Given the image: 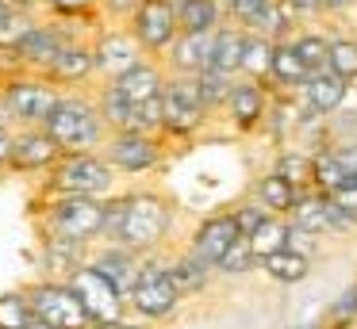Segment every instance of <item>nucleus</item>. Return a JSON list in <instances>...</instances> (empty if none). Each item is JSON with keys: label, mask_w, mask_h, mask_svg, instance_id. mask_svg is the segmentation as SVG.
<instances>
[{"label": "nucleus", "mask_w": 357, "mask_h": 329, "mask_svg": "<svg viewBox=\"0 0 357 329\" xmlns=\"http://www.w3.org/2000/svg\"><path fill=\"white\" fill-rule=\"evenodd\" d=\"M43 12H31V8H12L4 19H0V54H16L20 46L27 42L35 27H39Z\"/></svg>", "instance_id": "7c9ffc66"}, {"label": "nucleus", "mask_w": 357, "mask_h": 329, "mask_svg": "<svg viewBox=\"0 0 357 329\" xmlns=\"http://www.w3.org/2000/svg\"><path fill=\"white\" fill-rule=\"evenodd\" d=\"M119 172L108 165L100 150H89V153H62L54 168L47 172V184L43 191H54V195H100L108 199L116 191Z\"/></svg>", "instance_id": "423d86ee"}, {"label": "nucleus", "mask_w": 357, "mask_h": 329, "mask_svg": "<svg viewBox=\"0 0 357 329\" xmlns=\"http://www.w3.org/2000/svg\"><path fill=\"white\" fill-rule=\"evenodd\" d=\"M288 329H323V321H300V326H288Z\"/></svg>", "instance_id": "49530a36"}, {"label": "nucleus", "mask_w": 357, "mask_h": 329, "mask_svg": "<svg viewBox=\"0 0 357 329\" xmlns=\"http://www.w3.org/2000/svg\"><path fill=\"white\" fill-rule=\"evenodd\" d=\"M238 237H242V230H238V222H234V214L231 211H215V214H204V218L196 222L185 245L192 252H200L208 264H219L223 252L231 249Z\"/></svg>", "instance_id": "f3484780"}, {"label": "nucleus", "mask_w": 357, "mask_h": 329, "mask_svg": "<svg viewBox=\"0 0 357 329\" xmlns=\"http://www.w3.org/2000/svg\"><path fill=\"white\" fill-rule=\"evenodd\" d=\"M273 54H277V38L250 35V31H246V50H242L238 77H250V81H265V84H269V73H273Z\"/></svg>", "instance_id": "c85d7f7f"}, {"label": "nucleus", "mask_w": 357, "mask_h": 329, "mask_svg": "<svg viewBox=\"0 0 357 329\" xmlns=\"http://www.w3.org/2000/svg\"><path fill=\"white\" fill-rule=\"evenodd\" d=\"M169 268H173V280H177L181 295H200V291H208L211 283L219 280L215 264H208V260L200 257V252H192L188 245H181L177 252H169Z\"/></svg>", "instance_id": "412c9836"}, {"label": "nucleus", "mask_w": 357, "mask_h": 329, "mask_svg": "<svg viewBox=\"0 0 357 329\" xmlns=\"http://www.w3.org/2000/svg\"><path fill=\"white\" fill-rule=\"evenodd\" d=\"M215 272H219V280H242V275L257 272V257H254V249H250L246 237H238V241L223 252V260L215 264Z\"/></svg>", "instance_id": "72a5a7b5"}, {"label": "nucleus", "mask_w": 357, "mask_h": 329, "mask_svg": "<svg viewBox=\"0 0 357 329\" xmlns=\"http://www.w3.org/2000/svg\"><path fill=\"white\" fill-rule=\"evenodd\" d=\"M357 326V283H349L323 314V329H354Z\"/></svg>", "instance_id": "c9c22d12"}, {"label": "nucleus", "mask_w": 357, "mask_h": 329, "mask_svg": "<svg viewBox=\"0 0 357 329\" xmlns=\"http://www.w3.org/2000/svg\"><path fill=\"white\" fill-rule=\"evenodd\" d=\"M100 0H43L47 15H66V19H100L96 15Z\"/></svg>", "instance_id": "e433bc0d"}, {"label": "nucleus", "mask_w": 357, "mask_h": 329, "mask_svg": "<svg viewBox=\"0 0 357 329\" xmlns=\"http://www.w3.org/2000/svg\"><path fill=\"white\" fill-rule=\"evenodd\" d=\"M323 241H326V237L311 234V230H300V226H292V234H288V249L303 252V257H311V260L319 257V249H323Z\"/></svg>", "instance_id": "a19ab883"}, {"label": "nucleus", "mask_w": 357, "mask_h": 329, "mask_svg": "<svg viewBox=\"0 0 357 329\" xmlns=\"http://www.w3.org/2000/svg\"><path fill=\"white\" fill-rule=\"evenodd\" d=\"M326 199H331L334 207H338L342 214H349V218L357 222V176H349V180H342L338 188H331V191H323Z\"/></svg>", "instance_id": "58836bf2"}, {"label": "nucleus", "mask_w": 357, "mask_h": 329, "mask_svg": "<svg viewBox=\"0 0 357 329\" xmlns=\"http://www.w3.org/2000/svg\"><path fill=\"white\" fill-rule=\"evenodd\" d=\"M66 283H70V287L77 291V298L85 303L93 326H108V321L131 318V306H127V298L119 295V287L112 280H104L89 260H81V264L66 275Z\"/></svg>", "instance_id": "9b49d317"}, {"label": "nucleus", "mask_w": 357, "mask_h": 329, "mask_svg": "<svg viewBox=\"0 0 357 329\" xmlns=\"http://www.w3.org/2000/svg\"><path fill=\"white\" fill-rule=\"evenodd\" d=\"M12 8H16V4H8V0H0V19H4V15L12 12Z\"/></svg>", "instance_id": "de8ad7c7"}, {"label": "nucleus", "mask_w": 357, "mask_h": 329, "mask_svg": "<svg viewBox=\"0 0 357 329\" xmlns=\"http://www.w3.org/2000/svg\"><path fill=\"white\" fill-rule=\"evenodd\" d=\"M85 260L104 275V280L116 283L123 298H131V287H135V280H139V268H142V257H139V252H131L127 245H119V241H96L93 249H89Z\"/></svg>", "instance_id": "6ab92c4d"}, {"label": "nucleus", "mask_w": 357, "mask_h": 329, "mask_svg": "<svg viewBox=\"0 0 357 329\" xmlns=\"http://www.w3.org/2000/svg\"><path fill=\"white\" fill-rule=\"evenodd\" d=\"M173 218L177 207L169 195L158 188H131V191H112L108 195V222H104L100 241H119L139 257L169 249Z\"/></svg>", "instance_id": "f257e3e1"}, {"label": "nucleus", "mask_w": 357, "mask_h": 329, "mask_svg": "<svg viewBox=\"0 0 357 329\" xmlns=\"http://www.w3.org/2000/svg\"><path fill=\"white\" fill-rule=\"evenodd\" d=\"M300 191H303V188H296L292 180H284L277 168H265V172L254 176V188H250V195H254L269 214H288V211L296 207V199H300Z\"/></svg>", "instance_id": "4be33fe9"}, {"label": "nucleus", "mask_w": 357, "mask_h": 329, "mask_svg": "<svg viewBox=\"0 0 357 329\" xmlns=\"http://www.w3.org/2000/svg\"><path fill=\"white\" fill-rule=\"evenodd\" d=\"M288 234H292V222H288V214H269V218L261 222V226L254 230V234H242L250 241V249H254L257 264H261L265 257H273V252L288 249Z\"/></svg>", "instance_id": "cd10ccee"}, {"label": "nucleus", "mask_w": 357, "mask_h": 329, "mask_svg": "<svg viewBox=\"0 0 357 329\" xmlns=\"http://www.w3.org/2000/svg\"><path fill=\"white\" fill-rule=\"evenodd\" d=\"M311 268H315L311 257H303V252H296V249H280V252H273V257H265L261 264H257V272L269 283H280V287H300V283L311 280Z\"/></svg>", "instance_id": "5701e85b"}, {"label": "nucleus", "mask_w": 357, "mask_h": 329, "mask_svg": "<svg viewBox=\"0 0 357 329\" xmlns=\"http://www.w3.org/2000/svg\"><path fill=\"white\" fill-rule=\"evenodd\" d=\"M24 291H27V298H31L35 318L50 321V326H58V329H93V318H89L85 303H81L77 291L66 280L43 275V280L27 283Z\"/></svg>", "instance_id": "1a4fd4ad"}, {"label": "nucleus", "mask_w": 357, "mask_h": 329, "mask_svg": "<svg viewBox=\"0 0 357 329\" xmlns=\"http://www.w3.org/2000/svg\"><path fill=\"white\" fill-rule=\"evenodd\" d=\"M181 303H185V295H181L177 280H173L169 249H165V252H150V257H142L139 280H135L131 298H127V306H131V318L146 321V326H158V321L177 318Z\"/></svg>", "instance_id": "20e7f679"}, {"label": "nucleus", "mask_w": 357, "mask_h": 329, "mask_svg": "<svg viewBox=\"0 0 357 329\" xmlns=\"http://www.w3.org/2000/svg\"><path fill=\"white\" fill-rule=\"evenodd\" d=\"M242 50H246V31H242L238 23H231V19H227L223 27L215 31V42H211V69L238 77Z\"/></svg>", "instance_id": "a878e982"}, {"label": "nucleus", "mask_w": 357, "mask_h": 329, "mask_svg": "<svg viewBox=\"0 0 357 329\" xmlns=\"http://www.w3.org/2000/svg\"><path fill=\"white\" fill-rule=\"evenodd\" d=\"M349 92H354V84L342 81L334 69H319V73H311L307 81L296 88V96H300V104L307 107V111H315L319 119H334V115L346 107Z\"/></svg>", "instance_id": "a211bd4d"}, {"label": "nucleus", "mask_w": 357, "mask_h": 329, "mask_svg": "<svg viewBox=\"0 0 357 329\" xmlns=\"http://www.w3.org/2000/svg\"><path fill=\"white\" fill-rule=\"evenodd\" d=\"M311 77V69L303 65V58L296 54L292 38H280L277 42V54H273V73H269V88L277 92V96H288V92H296L303 81Z\"/></svg>", "instance_id": "b1692460"}, {"label": "nucleus", "mask_w": 357, "mask_h": 329, "mask_svg": "<svg viewBox=\"0 0 357 329\" xmlns=\"http://www.w3.org/2000/svg\"><path fill=\"white\" fill-rule=\"evenodd\" d=\"M62 161V145L47 134V127H20L16 150H12V168L8 172L24 176H47Z\"/></svg>", "instance_id": "dca6fc26"}, {"label": "nucleus", "mask_w": 357, "mask_h": 329, "mask_svg": "<svg viewBox=\"0 0 357 329\" xmlns=\"http://www.w3.org/2000/svg\"><path fill=\"white\" fill-rule=\"evenodd\" d=\"M16 134H20L16 122H0V172H4V168H12V150H16Z\"/></svg>", "instance_id": "79ce46f5"}, {"label": "nucleus", "mask_w": 357, "mask_h": 329, "mask_svg": "<svg viewBox=\"0 0 357 329\" xmlns=\"http://www.w3.org/2000/svg\"><path fill=\"white\" fill-rule=\"evenodd\" d=\"M104 222H108V199L43 191V207H39L43 241H66V245L93 249L104 237Z\"/></svg>", "instance_id": "f03ea898"}, {"label": "nucleus", "mask_w": 357, "mask_h": 329, "mask_svg": "<svg viewBox=\"0 0 357 329\" xmlns=\"http://www.w3.org/2000/svg\"><path fill=\"white\" fill-rule=\"evenodd\" d=\"M215 115L208 111L200 96V84L196 77H181V73H169L162 88V138L169 142H188V138L204 134L211 127Z\"/></svg>", "instance_id": "0eeeda50"}, {"label": "nucleus", "mask_w": 357, "mask_h": 329, "mask_svg": "<svg viewBox=\"0 0 357 329\" xmlns=\"http://www.w3.org/2000/svg\"><path fill=\"white\" fill-rule=\"evenodd\" d=\"M47 77L62 88H93L100 81V69H96V54H93V31L77 35L73 42H66V50L54 58V65L47 69Z\"/></svg>", "instance_id": "4468645a"}, {"label": "nucleus", "mask_w": 357, "mask_h": 329, "mask_svg": "<svg viewBox=\"0 0 357 329\" xmlns=\"http://www.w3.org/2000/svg\"><path fill=\"white\" fill-rule=\"evenodd\" d=\"M47 134L62 145V153H89L108 142V122L100 115L93 88H66L58 107L47 119Z\"/></svg>", "instance_id": "7ed1b4c3"}, {"label": "nucleus", "mask_w": 357, "mask_h": 329, "mask_svg": "<svg viewBox=\"0 0 357 329\" xmlns=\"http://www.w3.org/2000/svg\"><path fill=\"white\" fill-rule=\"evenodd\" d=\"M127 27H131V35L139 38V46L150 54V58H162V54L173 46V38L181 35L177 8H173L169 0H146V4L127 19Z\"/></svg>", "instance_id": "ddd939ff"}, {"label": "nucleus", "mask_w": 357, "mask_h": 329, "mask_svg": "<svg viewBox=\"0 0 357 329\" xmlns=\"http://www.w3.org/2000/svg\"><path fill=\"white\" fill-rule=\"evenodd\" d=\"M354 142H357V138H354Z\"/></svg>", "instance_id": "5fc2aeb1"}, {"label": "nucleus", "mask_w": 357, "mask_h": 329, "mask_svg": "<svg viewBox=\"0 0 357 329\" xmlns=\"http://www.w3.org/2000/svg\"><path fill=\"white\" fill-rule=\"evenodd\" d=\"M181 31H219L227 23V4L223 0H185L177 8Z\"/></svg>", "instance_id": "c756f323"}, {"label": "nucleus", "mask_w": 357, "mask_h": 329, "mask_svg": "<svg viewBox=\"0 0 357 329\" xmlns=\"http://www.w3.org/2000/svg\"><path fill=\"white\" fill-rule=\"evenodd\" d=\"M0 122H8V115H4V107H0Z\"/></svg>", "instance_id": "8fccbe9b"}, {"label": "nucleus", "mask_w": 357, "mask_h": 329, "mask_svg": "<svg viewBox=\"0 0 357 329\" xmlns=\"http://www.w3.org/2000/svg\"><path fill=\"white\" fill-rule=\"evenodd\" d=\"M273 99H277V92H273L265 81L234 77L231 96H227L219 119H227V127H231L234 134H257V130H265V122H269Z\"/></svg>", "instance_id": "9d476101"}, {"label": "nucleus", "mask_w": 357, "mask_h": 329, "mask_svg": "<svg viewBox=\"0 0 357 329\" xmlns=\"http://www.w3.org/2000/svg\"><path fill=\"white\" fill-rule=\"evenodd\" d=\"M354 92H357V81H354Z\"/></svg>", "instance_id": "603ef678"}, {"label": "nucleus", "mask_w": 357, "mask_h": 329, "mask_svg": "<svg viewBox=\"0 0 357 329\" xmlns=\"http://www.w3.org/2000/svg\"><path fill=\"white\" fill-rule=\"evenodd\" d=\"M142 4H146V0H100V4H96V15H100L104 23H127Z\"/></svg>", "instance_id": "ea45409f"}, {"label": "nucleus", "mask_w": 357, "mask_h": 329, "mask_svg": "<svg viewBox=\"0 0 357 329\" xmlns=\"http://www.w3.org/2000/svg\"><path fill=\"white\" fill-rule=\"evenodd\" d=\"M169 4H173V8H181V4H185V0H169Z\"/></svg>", "instance_id": "3c124183"}, {"label": "nucleus", "mask_w": 357, "mask_h": 329, "mask_svg": "<svg viewBox=\"0 0 357 329\" xmlns=\"http://www.w3.org/2000/svg\"><path fill=\"white\" fill-rule=\"evenodd\" d=\"M231 214H234V222H238V230H242V234H254V230L261 226L265 218H269V211H265V207L257 203L254 195L238 199V203L231 207Z\"/></svg>", "instance_id": "4c0bfd02"}, {"label": "nucleus", "mask_w": 357, "mask_h": 329, "mask_svg": "<svg viewBox=\"0 0 357 329\" xmlns=\"http://www.w3.org/2000/svg\"><path fill=\"white\" fill-rule=\"evenodd\" d=\"M169 81V69H165L162 58H139L131 69H123L119 77L104 81L116 96H123L127 104H150V99H162V88Z\"/></svg>", "instance_id": "2eb2a0df"}, {"label": "nucleus", "mask_w": 357, "mask_h": 329, "mask_svg": "<svg viewBox=\"0 0 357 329\" xmlns=\"http://www.w3.org/2000/svg\"><path fill=\"white\" fill-rule=\"evenodd\" d=\"M62 92H66L62 84H54L43 73L16 69V73L0 77V107H4L8 122H16V127H47Z\"/></svg>", "instance_id": "39448f33"}, {"label": "nucleus", "mask_w": 357, "mask_h": 329, "mask_svg": "<svg viewBox=\"0 0 357 329\" xmlns=\"http://www.w3.org/2000/svg\"><path fill=\"white\" fill-rule=\"evenodd\" d=\"M223 4H231V0H223Z\"/></svg>", "instance_id": "864d4df0"}, {"label": "nucleus", "mask_w": 357, "mask_h": 329, "mask_svg": "<svg viewBox=\"0 0 357 329\" xmlns=\"http://www.w3.org/2000/svg\"><path fill=\"white\" fill-rule=\"evenodd\" d=\"M211 42H215V31H181L162 54L165 69L181 77H200L204 69H211Z\"/></svg>", "instance_id": "aec40b11"}, {"label": "nucleus", "mask_w": 357, "mask_h": 329, "mask_svg": "<svg viewBox=\"0 0 357 329\" xmlns=\"http://www.w3.org/2000/svg\"><path fill=\"white\" fill-rule=\"evenodd\" d=\"M288 8L300 15V23H326V12L319 0H288Z\"/></svg>", "instance_id": "37998d69"}, {"label": "nucleus", "mask_w": 357, "mask_h": 329, "mask_svg": "<svg viewBox=\"0 0 357 329\" xmlns=\"http://www.w3.org/2000/svg\"><path fill=\"white\" fill-rule=\"evenodd\" d=\"M273 168H277L284 180H292L296 188H303V191L311 188V150L307 145H284V150L277 153V161H273Z\"/></svg>", "instance_id": "2f4dec72"}, {"label": "nucleus", "mask_w": 357, "mask_h": 329, "mask_svg": "<svg viewBox=\"0 0 357 329\" xmlns=\"http://www.w3.org/2000/svg\"><path fill=\"white\" fill-rule=\"evenodd\" d=\"M100 153L119 176H146L154 168H162L165 153H169V138L146 134V130H116L100 145Z\"/></svg>", "instance_id": "6e6552de"}, {"label": "nucleus", "mask_w": 357, "mask_h": 329, "mask_svg": "<svg viewBox=\"0 0 357 329\" xmlns=\"http://www.w3.org/2000/svg\"><path fill=\"white\" fill-rule=\"evenodd\" d=\"M93 54H96L100 81H112L123 69H131L139 58H146V50L139 46V38L131 35L127 23H104V19L93 27Z\"/></svg>", "instance_id": "f8f14e48"}, {"label": "nucleus", "mask_w": 357, "mask_h": 329, "mask_svg": "<svg viewBox=\"0 0 357 329\" xmlns=\"http://www.w3.org/2000/svg\"><path fill=\"white\" fill-rule=\"evenodd\" d=\"M27 329H58V326H50V321H43V318H31V326Z\"/></svg>", "instance_id": "a18cd8bd"}, {"label": "nucleus", "mask_w": 357, "mask_h": 329, "mask_svg": "<svg viewBox=\"0 0 357 329\" xmlns=\"http://www.w3.org/2000/svg\"><path fill=\"white\" fill-rule=\"evenodd\" d=\"M196 84H200V96H204V104H208V111L219 119V111H223L227 96H231L234 77H231V73H219V69H204V73L196 77Z\"/></svg>", "instance_id": "f704fd0d"}, {"label": "nucleus", "mask_w": 357, "mask_h": 329, "mask_svg": "<svg viewBox=\"0 0 357 329\" xmlns=\"http://www.w3.org/2000/svg\"><path fill=\"white\" fill-rule=\"evenodd\" d=\"M319 4H323L326 19H346V15L357 8V0H319Z\"/></svg>", "instance_id": "c03bdc74"}, {"label": "nucleus", "mask_w": 357, "mask_h": 329, "mask_svg": "<svg viewBox=\"0 0 357 329\" xmlns=\"http://www.w3.org/2000/svg\"><path fill=\"white\" fill-rule=\"evenodd\" d=\"M326 31H331V61H326V69H334L342 81L354 84L357 81V31L346 19L326 23Z\"/></svg>", "instance_id": "393cba45"}, {"label": "nucleus", "mask_w": 357, "mask_h": 329, "mask_svg": "<svg viewBox=\"0 0 357 329\" xmlns=\"http://www.w3.org/2000/svg\"><path fill=\"white\" fill-rule=\"evenodd\" d=\"M35 318L31 298H27L24 287L16 291H0V329H27Z\"/></svg>", "instance_id": "473e14b6"}, {"label": "nucleus", "mask_w": 357, "mask_h": 329, "mask_svg": "<svg viewBox=\"0 0 357 329\" xmlns=\"http://www.w3.org/2000/svg\"><path fill=\"white\" fill-rule=\"evenodd\" d=\"M292 46H296V54L303 58V65H307L311 73L326 69V61H331V31L319 27V23H303V27L292 35Z\"/></svg>", "instance_id": "bb28decb"}, {"label": "nucleus", "mask_w": 357, "mask_h": 329, "mask_svg": "<svg viewBox=\"0 0 357 329\" xmlns=\"http://www.w3.org/2000/svg\"><path fill=\"white\" fill-rule=\"evenodd\" d=\"M346 23H349V27H354V31H357V8H354V12H349V15H346Z\"/></svg>", "instance_id": "09e8293b"}]
</instances>
